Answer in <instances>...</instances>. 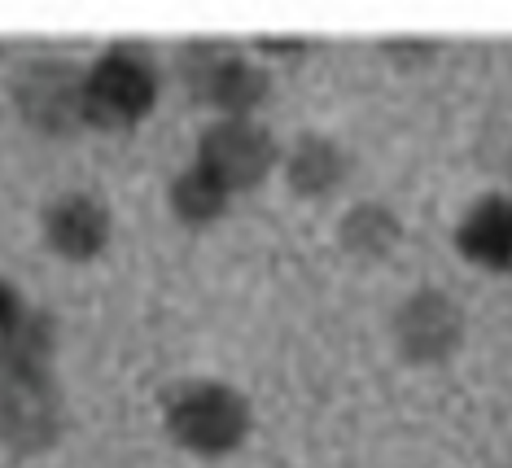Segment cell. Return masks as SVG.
<instances>
[{
  "label": "cell",
  "instance_id": "1",
  "mask_svg": "<svg viewBox=\"0 0 512 468\" xmlns=\"http://www.w3.org/2000/svg\"><path fill=\"white\" fill-rule=\"evenodd\" d=\"M167 434L197 455H224L250 434V403L228 381H180L167 394Z\"/></svg>",
  "mask_w": 512,
  "mask_h": 468
},
{
  "label": "cell",
  "instance_id": "2",
  "mask_svg": "<svg viewBox=\"0 0 512 468\" xmlns=\"http://www.w3.org/2000/svg\"><path fill=\"white\" fill-rule=\"evenodd\" d=\"M158 101V66L136 44H114L88 66V127L123 132Z\"/></svg>",
  "mask_w": 512,
  "mask_h": 468
},
{
  "label": "cell",
  "instance_id": "3",
  "mask_svg": "<svg viewBox=\"0 0 512 468\" xmlns=\"http://www.w3.org/2000/svg\"><path fill=\"white\" fill-rule=\"evenodd\" d=\"M14 105L22 123L44 136H71L88 127V66L66 57H36L18 70Z\"/></svg>",
  "mask_w": 512,
  "mask_h": 468
},
{
  "label": "cell",
  "instance_id": "4",
  "mask_svg": "<svg viewBox=\"0 0 512 468\" xmlns=\"http://www.w3.org/2000/svg\"><path fill=\"white\" fill-rule=\"evenodd\" d=\"M197 167L215 175L228 193H250L276 167V140L254 119H215L197 136Z\"/></svg>",
  "mask_w": 512,
  "mask_h": 468
},
{
  "label": "cell",
  "instance_id": "5",
  "mask_svg": "<svg viewBox=\"0 0 512 468\" xmlns=\"http://www.w3.org/2000/svg\"><path fill=\"white\" fill-rule=\"evenodd\" d=\"M184 79L206 105H215L219 119H250V110L267 97V70L219 44H197L184 53Z\"/></svg>",
  "mask_w": 512,
  "mask_h": 468
},
{
  "label": "cell",
  "instance_id": "6",
  "mask_svg": "<svg viewBox=\"0 0 512 468\" xmlns=\"http://www.w3.org/2000/svg\"><path fill=\"white\" fill-rule=\"evenodd\" d=\"M460 337H464V311L442 289H416L394 311V346L412 364H442L447 355L460 350Z\"/></svg>",
  "mask_w": 512,
  "mask_h": 468
},
{
  "label": "cell",
  "instance_id": "7",
  "mask_svg": "<svg viewBox=\"0 0 512 468\" xmlns=\"http://www.w3.org/2000/svg\"><path fill=\"white\" fill-rule=\"evenodd\" d=\"M110 232H114L110 210L92 193H57L44 206V237H49L53 254H62L71 263L97 259L110 245Z\"/></svg>",
  "mask_w": 512,
  "mask_h": 468
},
{
  "label": "cell",
  "instance_id": "8",
  "mask_svg": "<svg viewBox=\"0 0 512 468\" xmlns=\"http://www.w3.org/2000/svg\"><path fill=\"white\" fill-rule=\"evenodd\" d=\"M62 434V399L49 381L5 377V442L14 451H44Z\"/></svg>",
  "mask_w": 512,
  "mask_h": 468
},
{
  "label": "cell",
  "instance_id": "9",
  "mask_svg": "<svg viewBox=\"0 0 512 468\" xmlns=\"http://www.w3.org/2000/svg\"><path fill=\"white\" fill-rule=\"evenodd\" d=\"M456 250L482 272H512V197L486 193L456 224Z\"/></svg>",
  "mask_w": 512,
  "mask_h": 468
},
{
  "label": "cell",
  "instance_id": "10",
  "mask_svg": "<svg viewBox=\"0 0 512 468\" xmlns=\"http://www.w3.org/2000/svg\"><path fill=\"white\" fill-rule=\"evenodd\" d=\"M346 175V154L333 136L302 132L285 154V180L298 197H324L342 184Z\"/></svg>",
  "mask_w": 512,
  "mask_h": 468
},
{
  "label": "cell",
  "instance_id": "11",
  "mask_svg": "<svg viewBox=\"0 0 512 468\" xmlns=\"http://www.w3.org/2000/svg\"><path fill=\"white\" fill-rule=\"evenodd\" d=\"M57 355V329L53 315L27 311V320L14 333H5V377L18 381H49Z\"/></svg>",
  "mask_w": 512,
  "mask_h": 468
},
{
  "label": "cell",
  "instance_id": "12",
  "mask_svg": "<svg viewBox=\"0 0 512 468\" xmlns=\"http://www.w3.org/2000/svg\"><path fill=\"white\" fill-rule=\"evenodd\" d=\"M403 228L394 219L390 206H377V202H359L346 210V219L337 224V241L342 250H351L355 259H386V254L399 245Z\"/></svg>",
  "mask_w": 512,
  "mask_h": 468
},
{
  "label": "cell",
  "instance_id": "13",
  "mask_svg": "<svg viewBox=\"0 0 512 468\" xmlns=\"http://www.w3.org/2000/svg\"><path fill=\"white\" fill-rule=\"evenodd\" d=\"M167 202H171V215H176L180 224L206 228V224H215V219H224L232 193L215 180V175H206V171L193 162V167H184L176 180H171Z\"/></svg>",
  "mask_w": 512,
  "mask_h": 468
},
{
  "label": "cell",
  "instance_id": "14",
  "mask_svg": "<svg viewBox=\"0 0 512 468\" xmlns=\"http://www.w3.org/2000/svg\"><path fill=\"white\" fill-rule=\"evenodd\" d=\"M508 175H512V158H508Z\"/></svg>",
  "mask_w": 512,
  "mask_h": 468
}]
</instances>
